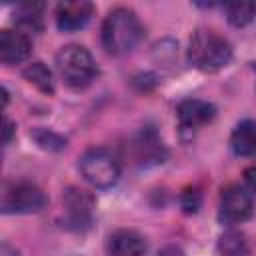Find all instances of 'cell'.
I'll list each match as a JSON object with an SVG mask.
<instances>
[{
	"label": "cell",
	"mask_w": 256,
	"mask_h": 256,
	"mask_svg": "<svg viewBox=\"0 0 256 256\" xmlns=\"http://www.w3.org/2000/svg\"><path fill=\"white\" fill-rule=\"evenodd\" d=\"M144 36V28L130 8H114L102 22V46L112 56L132 52Z\"/></svg>",
	"instance_id": "6da1fadb"
},
{
	"label": "cell",
	"mask_w": 256,
	"mask_h": 256,
	"mask_svg": "<svg viewBox=\"0 0 256 256\" xmlns=\"http://www.w3.org/2000/svg\"><path fill=\"white\" fill-rule=\"evenodd\" d=\"M188 60L192 62V66L204 72H216L230 64L232 46L224 36L216 34L214 30H196L190 36Z\"/></svg>",
	"instance_id": "7a4b0ae2"
},
{
	"label": "cell",
	"mask_w": 256,
	"mask_h": 256,
	"mask_svg": "<svg viewBox=\"0 0 256 256\" xmlns=\"http://www.w3.org/2000/svg\"><path fill=\"white\" fill-rule=\"evenodd\" d=\"M56 68L72 88H86L98 74L92 54L80 44L62 46L56 54Z\"/></svg>",
	"instance_id": "3957f363"
},
{
	"label": "cell",
	"mask_w": 256,
	"mask_h": 256,
	"mask_svg": "<svg viewBox=\"0 0 256 256\" xmlns=\"http://www.w3.org/2000/svg\"><path fill=\"white\" fill-rule=\"evenodd\" d=\"M44 192L30 182H4L0 192L2 214H34L46 206Z\"/></svg>",
	"instance_id": "277c9868"
},
{
	"label": "cell",
	"mask_w": 256,
	"mask_h": 256,
	"mask_svg": "<svg viewBox=\"0 0 256 256\" xmlns=\"http://www.w3.org/2000/svg\"><path fill=\"white\" fill-rule=\"evenodd\" d=\"M78 168L88 184L94 188H110L120 178V166L116 158L104 148H90L82 154Z\"/></svg>",
	"instance_id": "5b68a950"
},
{
	"label": "cell",
	"mask_w": 256,
	"mask_h": 256,
	"mask_svg": "<svg viewBox=\"0 0 256 256\" xmlns=\"http://www.w3.org/2000/svg\"><path fill=\"white\" fill-rule=\"evenodd\" d=\"M254 212V202L252 196L242 188V186H228L224 188L220 196V208H218V218L222 224H240L246 222Z\"/></svg>",
	"instance_id": "8992f818"
},
{
	"label": "cell",
	"mask_w": 256,
	"mask_h": 256,
	"mask_svg": "<svg viewBox=\"0 0 256 256\" xmlns=\"http://www.w3.org/2000/svg\"><path fill=\"white\" fill-rule=\"evenodd\" d=\"M56 26L62 32H76L84 28L94 16V4L88 0H70L56 6Z\"/></svg>",
	"instance_id": "52a82bcc"
},
{
	"label": "cell",
	"mask_w": 256,
	"mask_h": 256,
	"mask_svg": "<svg viewBox=\"0 0 256 256\" xmlns=\"http://www.w3.org/2000/svg\"><path fill=\"white\" fill-rule=\"evenodd\" d=\"M176 116H178L180 128L192 132V130H198V128L210 124L216 118V106L206 102V100L188 98V100H182L178 104Z\"/></svg>",
	"instance_id": "ba28073f"
},
{
	"label": "cell",
	"mask_w": 256,
	"mask_h": 256,
	"mask_svg": "<svg viewBox=\"0 0 256 256\" xmlns=\"http://www.w3.org/2000/svg\"><path fill=\"white\" fill-rule=\"evenodd\" d=\"M32 52L30 36L22 30H2L0 32V60L6 66L24 62Z\"/></svg>",
	"instance_id": "9c48e42d"
},
{
	"label": "cell",
	"mask_w": 256,
	"mask_h": 256,
	"mask_svg": "<svg viewBox=\"0 0 256 256\" xmlns=\"http://www.w3.org/2000/svg\"><path fill=\"white\" fill-rule=\"evenodd\" d=\"M148 250L146 238L136 230H116L108 236L106 254L108 256H142Z\"/></svg>",
	"instance_id": "30bf717a"
},
{
	"label": "cell",
	"mask_w": 256,
	"mask_h": 256,
	"mask_svg": "<svg viewBox=\"0 0 256 256\" xmlns=\"http://www.w3.org/2000/svg\"><path fill=\"white\" fill-rule=\"evenodd\" d=\"M64 208H66V216H68V226H88L92 220V198L84 192V190H76L70 188L66 190V194L62 196Z\"/></svg>",
	"instance_id": "8fae6325"
},
{
	"label": "cell",
	"mask_w": 256,
	"mask_h": 256,
	"mask_svg": "<svg viewBox=\"0 0 256 256\" xmlns=\"http://www.w3.org/2000/svg\"><path fill=\"white\" fill-rule=\"evenodd\" d=\"M230 146L236 156H252L256 154V120H244L240 122L232 136Z\"/></svg>",
	"instance_id": "7c38bea8"
},
{
	"label": "cell",
	"mask_w": 256,
	"mask_h": 256,
	"mask_svg": "<svg viewBox=\"0 0 256 256\" xmlns=\"http://www.w3.org/2000/svg\"><path fill=\"white\" fill-rule=\"evenodd\" d=\"M216 248H218V254L220 256H248L250 254L248 240L238 230H226L218 238Z\"/></svg>",
	"instance_id": "4fadbf2b"
},
{
	"label": "cell",
	"mask_w": 256,
	"mask_h": 256,
	"mask_svg": "<svg viewBox=\"0 0 256 256\" xmlns=\"http://www.w3.org/2000/svg\"><path fill=\"white\" fill-rule=\"evenodd\" d=\"M224 12H226V18L232 26L242 28V26H248L256 18V2H250V0L226 2Z\"/></svg>",
	"instance_id": "5bb4252c"
},
{
	"label": "cell",
	"mask_w": 256,
	"mask_h": 256,
	"mask_svg": "<svg viewBox=\"0 0 256 256\" xmlns=\"http://www.w3.org/2000/svg\"><path fill=\"white\" fill-rule=\"evenodd\" d=\"M22 76L36 86L40 92L44 94H54V80H52V72L42 64V62H32L22 70Z\"/></svg>",
	"instance_id": "9a60e30c"
},
{
	"label": "cell",
	"mask_w": 256,
	"mask_h": 256,
	"mask_svg": "<svg viewBox=\"0 0 256 256\" xmlns=\"http://www.w3.org/2000/svg\"><path fill=\"white\" fill-rule=\"evenodd\" d=\"M42 10H44V4L42 2H26V4H20L18 6V16H16V22L18 26H22L24 30H42ZM22 30V32H24Z\"/></svg>",
	"instance_id": "2e32d148"
},
{
	"label": "cell",
	"mask_w": 256,
	"mask_h": 256,
	"mask_svg": "<svg viewBox=\"0 0 256 256\" xmlns=\"http://www.w3.org/2000/svg\"><path fill=\"white\" fill-rule=\"evenodd\" d=\"M244 180H246L248 188L256 194V164H252V166H248V168L244 170Z\"/></svg>",
	"instance_id": "e0dca14e"
},
{
	"label": "cell",
	"mask_w": 256,
	"mask_h": 256,
	"mask_svg": "<svg viewBox=\"0 0 256 256\" xmlns=\"http://www.w3.org/2000/svg\"><path fill=\"white\" fill-rule=\"evenodd\" d=\"M2 132H4L2 142H4V144H8V142L12 140V134H14V124H12L8 118H4V128H2Z\"/></svg>",
	"instance_id": "ac0fdd59"
},
{
	"label": "cell",
	"mask_w": 256,
	"mask_h": 256,
	"mask_svg": "<svg viewBox=\"0 0 256 256\" xmlns=\"http://www.w3.org/2000/svg\"><path fill=\"white\" fill-rule=\"evenodd\" d=\"M0 256H18V252H16L14 248H10L8 244H2V248H0Z\"/></svg>",
	"instance_id": "d6986e66"
}]
</instances>
